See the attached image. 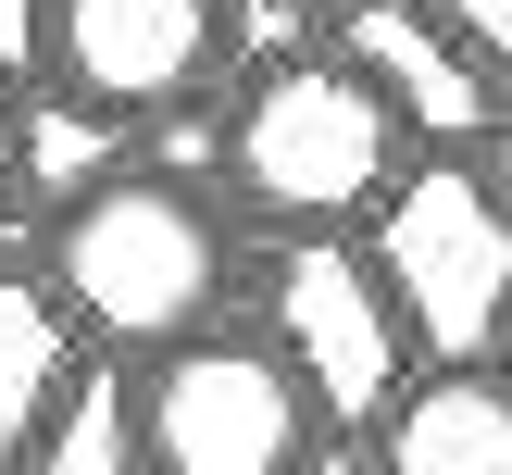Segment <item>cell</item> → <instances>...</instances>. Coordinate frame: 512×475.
<instances>
[{"label":"cell","mask_w":512,"mask_h":475,"mask_svg":"<svg viewBox=\"0 0 512 475\" xmlns=\"http://www.w3.org/2000/svg\"><path fill=\"white\" fill-rule=\"evenodd\" d=\"M225 63V0H50V75L113 113H163Z\"/></svg>","instance_id":"obj_6"},{"label":"cell","mask_w":512,"mask_h":475,"mask_svg":"<svg viewBox=\"0 0 512 475\" xmlns=\"http://www.w3.org/2000/svg\"><path fill=\"white\" fill-rule=\"evenodd\" d=\"M50 88V0H0V100Z\"/></svg>","instance_id":"obj_13"},{"label":"cell","mask_w":512,"mask_h":475,"mask_svg":"<svg viewBox=\"0 0 512 475\" xmlns=\"http://www.w3.org/2000/svg\"><path fill=\"white\" fill-rule=\"evenodd\" d=\"M313 450V400L263 338H175L138 363V463L150 475H288Z\"/></svg>","instance_id":"obj_4"},{"label":"cell","mask_w":512,"mask_h":475,"mask_svg":"<svg viewBox=\"0 0 512 475\" xmlns=\"http://www.w3.org/2000/svg\"><path fill=\"white\" fill-rule=\"evenodd\" d=\"M263 313H275L263 350L300 375V400H313L325 425H375L400 400V375H413V338H400L375 263L350 238H325V225H300V238L263 263Z\"/></svg>","instance_id":"obj_5"},{"label":"cell","mask_w":512,"mask_h":475,"mask_svg":"<svg viewBox=\"0 0 512 475\" xmlns=\"http://www.w3.org/2000/svg\"><path fill=\"white\" fill-rule=\"evenodd\" d=\"M488 363H500V375H512V325H500V350H488Z\"/></svg>","instance_id":"obj_17"},{"label":"cell","mask_w":512,"mask_h":475,"mask_svg":"<svg viewBox=\"0 0 512 475\" xmlns=\"http://www.w3.org/2000/svg\"><path fill=\"white\" fill-rule=\"evenodd\" d=\"M0 188H13V113H0Z\"/></svg>","instance_id":"obj_16"},{"label":"cell","mask_w":512,"mask_h":475,"mask_svg":"<svg viewBox=\"0 0 512 475\" xmlns=\"http://www.w3.org/2000/svg\"><path fill=\"white\" fill-rule=\"evenodd\" d=\"M0 113H13V188L25 200H75V188H100V175H125V125H138V113L75 100L63 75L25 88V100H0Z\"/></svg>","instance_id":"obj_9"},{"label":"cell","mask_w":512,"mask_h":475,"mask_svg":"<svg viewBox=\"0 0 512 475\" xmlns=\"http://www.w3.org/2000/svg\"><path fill=\"white\" fill-rule=\"evenodd\" d=\"M475 175L512 200V88H500V113H488V138H475Z\"/></svg>","instance_id":"obj_14"},{"label":"cell","mask_w":512,"mask_h":475,"mask_svg":"<svg viewBox=\"0 0 512 475\" xmlns=\"http://www.w3.org/2000/svg\"><path fill=\"white\" fill-rule=\"evenodd\" d=\"M288 475H375V463H363V450H300Z\"/></svg>","instance_id":"obj_15"},{"label":"cell","mask_w":512,"mask_h":475,"mask_svg":"<svg viewBox=\"0 0 512 475\" xmlns=\"http://www.w3.org/2000/svg\"><path fill=\"white\" fill-rule=\"evenodd\" d=\"M63 363H75V325H63V300H50V275L0 263V475L25 463V438H38Z\"/></svg>","instance_id":"obj_11"},{"label":"cell","mask_w":512,"mask_h":475,"mask_svg":"<svg viewBox=\"0 0 512 475\" xmlns=\"http://www.w3.org/2000/svg\"><path fill=\"white\" fill-rule=\"evenodd\" d=\"M13 475H138V375H125V350L63 363V388H50Z\"/></svg>","instance_id":"obj_10"},{"label":"cell","mask_w":512,"mask_h":475,"mask_svg":"<svg viewBox=\"0 0 512 475\" xmlns=\"http://www.w3.org/2000/svg\"><path fill=\"white\" fill-rule=\"evenodd\" d=\"M338 63L363 75L375 113H388L400 138H425V150H475V138H488V113H500V88H488V75H475L463 50L413 13V0H350Z\"/></svg>","instance_id":"obj_7"},{"label":"cell","mask_w":512,"mask_h":475,"mask_svg":"<svg viewBox=\"0 0 512 475\" xmlns=\"http://www.w3.org/2000/svg\"><path fill=\"white\" fill-rule=\"evenodd\" d=\"M375 475H512V375L500 363H425L375 413Z\"/></svg>","instance_id":"obj_8"},{"label":"cell","mask_w":512,"mask_h":475,"mask_svg":"<svg viewBox=\"0 0 512 475\" xmlns=\"http://www.w3.org/2000/svg\"><path fill=\"white\" fill-rule=\"evenodd\" d=\"M363 263H375V288H388L400 338L425 363H488L500 350V325H512V200L463 150L400 163L375 188V250Z\"/></svg>","instance_id":"obj_2"},{"label":"cell","mask_w":512,"mask_h":475,"mask_svg":"<svg viewBox=\"0 0 512 475\" xmlns=\"http://www.w3.org/2000/svg\"><path fill=\"white\" fill-rule=\"evenodd\" d=\"M50 300H63V325H88L125 363L200 338L225 313V225H213V200L175 188V175H138V163L75 188L63 225H50Z\"/></svg>","instance_id":"obj_1"},{"label":"cell","mask_w":512,"mask_h":475,"mask_svg":"<svg viewBox=\"0 0 512 475\" xmlns=\"http://www.w3.org/2000/svg\"><path fill=\"white\" fill-rule=\"evenodd\" d=\"M425 25H438L450 50H463L475 75H488V88H512V0H413Z\"/></svg>","instance_id":"obj_12"},{"label":"cell","mask_w":512,"mask_h":475,"mask_svg":"<svg viewBox=\"0 0 512 475\" xmlns=\"http://www.w3.org/2000/svg\"><path fill=\"white\" fill-rule=\"evenodd\" d=\"M400 175V125L375 113V88L338 50H288L250 75V100L225 113V188L263 200L275 225H338Z\"/></svg>","instance_id":"obj_3"}]
</instances>
